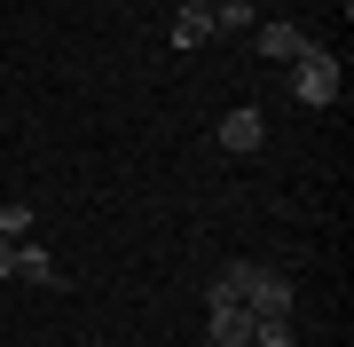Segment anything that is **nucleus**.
<instances>
[{
  "instance_id": "obj_1",
  "label": "nucleus",
  "mask_w": 354,
  "mask_h": 347,
  "mask_svg": "<svg viewBox=\"0 0 354 347\" xmlns=\"http://www.w3.org/2000/svg\"><path fill=\"white\" fill-rule=\"evenodd\" d=\"M213 300H244L252 316H291V276L260 269V260H228L221 284H213Z\"/></svg>"
},
{
  "instance_id": "obj_2",
  "label": "nucleus",
  "mask_w": 354,
  "mask_h": 347,
  "mask_svg": "<svg viewBox=\"0 0 354 347\" xmlns=\"http://www.w3.org/2000/svg\"><path fill=\"white\" fill-rule=\"evenodd\" d=\"M339 87H346V71H339V48H315V39H307V55L291 64V95L323 111V103H339Z\"/></svg>"
},
{
  "instance_id": "obj_3",
  "label": "nucleus",
  "mask_w": 354,
  "mask_h": 347,
  "mask_svg": "<svg viewBox=\"0 0 354 347\" xmlns=\"http://www.w3.org/2000/svg\"><path fill=\"white\" fill-rule=\"evenodd\" d=\"M252 55H268V64H299V55H307V32L283 24V16H268V24H252Z\"/></svg>"
},
{
  "instance_id": "obj_4",
  "label": "nucleus",
  "mask_w": 354,
  "mask_h": 347,
  "mask_svg": "<svg viewBox=\"0 0 354 347\" xmlns=\"http://www.w3.org/2000/svg\"><path fill=\"white\" fill-rule=\"evenodd\" d=\"M260 142H268V118H260V103H236V111L221 118V150H228V158H252Z\"/></svg>"
},
{
  "instance_id": "obj_5",
  "label": "nucleus",
  "mask_w": 354,
  "mask_h": 347,
  "mask_svg": "<svg viewBox=\"0 0 354 347\" xmlns=\"http://www.w3.org/2000/svg\"><path fill=\"white\" fill-rule=\"evenodd\" d=\"M213 347H252V308L244 300H213Z\"/></svg>"
},
{
  "instance_id": "obj_6",
  "label": "nucleus",
  "mask_w": 354,
  "mask_h": 347,
  "mask_svg": "<svg viewBox=\"0 0 354 347\" xmlns=\"http://www.w3.org/2000/svg\"><path fill=\"white\" fill-rule=\"evenodd\" d=\"M205 39H213V8H205V0H189V8L174 16V48H205Z\"/></svg>"
},
{
  "instance_id": "obj_7",
  "label": "nucleus",
  "mask_w": 354,
  "mask_h": 347,
  "mask_svg": "<svg viewBox=\"0 0 354 347\" xmlns=\"http://www.w3.org/2000/svg\"><path fill=\"white\" fill-rule=\"evenodd\" d=\"M16 276H32V284H55L64 269H55V253H39V244H16Z\"/></svg>"
},
{
  "instance_id": "obj_8",
  "label": "nucleus",
  "mask_w": 354,
  "mask_h": 347,
  "mask_svg": "<svg viewBox=\"0 0 354 347\" xmlns=\"http://www.w3.org/2000/svg\"><path fill=\"white\" fill-rule=\"evenodd\" d=\"M252 347H291V316H252Z\"/></svg>"
},
{
  "instance_id": "obj_9",
  "label": "nucleus",
  "mask_w": 354,
  "mask_h": 347,
  "mask_svg": "<svg viewBox=\"0 0 354 347\" xmlns=\"http://www.w3.org/2000/svg\"><path fill=\"white\" fill-rule=\"evenodd\" d=\"M0 237H8V244L32 237V206H24V197H16V206H0Z\"/></svg>"
},
{
  "instance_id": "obj_10",
  "label": "nucleus",
  "mask_w": 354,
  "mask_h": 347,
  "mask_svg": "<svg viewBox=\"0 0 354 347\" xmlns=\"http://www.w3.org/2000/svg\"><path fill=\"white\" fill-rule=\"evenodd\" d=\"M0 276H16V244L8 237H0Z\"/></svg>"
},
{
  "instance_id": "obj_11",
  "label": "nucleus",
  "mask_w": 354,
  "mask_h": 347,
  "mask_svg": "<svg viewBox=\"0 0 354 347\" xmlns=\"http://www.w3.org/2000/svg\"><path fill=\"white\" fill-rule=\"evenodd\" d=\"M205 8H221V0H205Z\"/></svg>"
}]
</instances>
